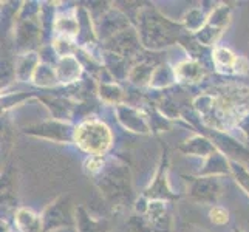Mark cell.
Returning <instances> with one entry per match:
<instances>
[{
  "label": "cell",
  "instance_id": "4fadbf2b",
  "mask_svg": "<svg viewBox=\"0 0 249 232\" xmlns=\"http://www.w3.org/2000/svg\"><path fill=\"white\" fill-rule=\"evenodd\" d=\"M56 81H59L57 73L50 65L45 64H40L33 76V82L36 85H40V87H51V85L56 84Z\"/></svg>",
  "mask_w": 249,
  "mask_h": 232
},
{
  "label": "cell",
  "instance_id": "7a4b0ae2",
  "mask_svg": "<svg viewBox=\"0 0 249 232\" xmlns=\"http://www.w3.org/2000/svg\"><path fill=\"white\" fill-rule=\"evenodd\" d=\"M74 140L82 150L91 153L93 157L94 155L101 157L110 147L111 135L106 124L98 121H87L76 128Z\"/></svg>",
  "mask_w": 249,
  "mask_h": 232
},
{
  "label": "cell",
  "instance_id": "4316f807",
  "mask_svg": "<svg viewBox=\"0 0 249 232\" xmlns=\"http://www.w3.org/2000/svg\"><path fill=\"white\" fill-rule=\"evenodd\" d=\"M237 232H238V231H237Z\"/></svg>",
  "mask_w": 249,
  "mask_h": 232
},
{
  "label": "cell",
  "instance_id": "7402d4cb",
  "mask_svg": "<svg viewBox=\"0 0 249 232\" xmlns=\"http://www.w3.org/2000/svg\"><path fill=\"white\" fill-rule=\"evenodd\" d=\"M79 218H81V225H79L81 229H79V232H107L104 229V226L99 225V223H96V221L90 220L87 215H82Z\"/></svg>",
  "mask_w": 249,
  "mask_h": 232
},
{
  "label": "cell",
  "instance_id": "ac0fdd59",
  "mask_svg": "<svg viewBox=\"0 0 249 232\" xmlns=\"http://www.w3.org/2000/svg\"><path fill=\"white\" fill-rule=\"evenodd\" d=\"M101 98L110 104H118L123 99V90L116 84H102L99 89Z\"/></svg>",
  "mask_w": 249,
  "mask_h": 232
},
{
  "label": "cell",
  "instance_id": "52a82bcc",
  "mask_svg": "<svg viewBox=\"0 0 249 232\" xmlns=\"http://www.w3.org/2000/svg\"><path fill=\"white\" fill-rule=\"evenodd\" d=\"M56 73H57V79L64 84H70V82L78 81V77L81 74V65L78 62V59L73 56L62 57L57 64Z\"/></svg>",
  "mask_w": 249,
  "mask_h": 232
},
{
  "label": "cell",
  "instance_id": "8fae6325",
  "mask_svg": "<svg viewBox=\"0 0 249 232\" xmlns=\"http://www.w3.org/2000/svg\"><path fill=\"white\" fill-rule=\"evenodd\" d=\"M33 130H39L36 132L37 135L40 136H45V138H50V140H54V141H68V132H70V128L65 124H59V123H47V124H42V125H37L36 128H33Z\"/></svg>",
  "mask_w": 249,
  "mask_h": 232
},
{
  "label": "cell",
  "instance_id": "2e32d148",
  "mask_svg": "<svg viewBox=\"0 0 249 232\" xmlns=\"http://www.w3.org/2000/svg\"><path fill=\"white\" fill-rule=\"evenodd\" d=\"M56 30L65 34V37H73L79 33V20H76L73 16L59 17L56 20Z\"/></svg>",
  "mask_w": 249,
  "mask_h": 232
},
{
  "label": "cell",
  "instance_id": "30bf717a",
  "mask_svg": "<svg viewBox=\"0 0 249 232\" xmlns=\"http://www.w3.org/2000/svg\"><path fill=\"white\" fill-rule=\"evenodd\" d=\"M16 225L22 232H40L42 221L40 217L28 209H20L16 214Z\"/></svg>",
  "mask_w": 249,
  "mask_h": 232
},
{
  "label": "cell",
  "instance_id": "3957f363",
  "mask_svg": "<svg viewBox=\"0 0 249 232\" xmlns=\"http://www.w3.org/2000/svg\"><path fill=\"white\" fill-rule=\"evenodd\" d=\"M229 22V8L225 5L217 6L211 17L206 20L204 27L196 33L198 40L204 45H212L218 39V36L223 33L225 27Z\"/></svg>",
  "mask_w": 249,
  "mask_h": 232
},
{
  "label": "cell",
  "instance_id": "5b68a950",
  "mask_svg": "<svg viewBox=\"0 0 249 232\" xmlns=\"http://www.w3.org/2000/svg\"><path fill=\"white\" fill-rule=\"evenodd\" d=\"M116 113H118L119 121H121L127 128H130V130L140 132V133L149 132V125H147V123H145L144 116L140 113L138 110H135L132 107L119 106L116 108Z\"/></svg>",
  "mask_w": 249,
  "mask_h": 232
},
{
  "label": "cell",
  "instance_id": "484cf974",
  "mask_svg": "<svg viewBox=\"0 0 249 232\" xmlns=\"http://www.w3.org/2000/svg\"><path fill=\"white\" fill-rule=\"evenodd\" d=\"M240 127H242L243 133L246 135V138L249 141V113H246V116H243L242 119H240Z\"/></svg>",
  "mask_w": 249,
  "mask_h": 232
},
{
  "label": "cell",
  "instance_id": "277c9868",
  "mask_svg": "<svg viewBox=\"0 0 249 232\" xmlns=\"http://www.w3.org/2000/svg\"><path fill=\"white\" fill-rule=\"evenodd\" d=\"M220 186L215 178H198L191 187V195L198 201H215Z\"/></svg>",
  "mask_w": 249,
  "mask_h": 232
},
{
  "label": "cell",
  "instance_id": "44dd1931",
  "mask_svg": "<svg viewBox=\"0 0 249 232\" xmlns=\"http://www.w3.org/2000/svg\"><path fill=\"white\" fill-rule=\"evenodd\" d=\"M231 170H232L234 177L237 178V183L249 194V172L242 164H238V162H232L231 164Z\"/></svg>",
  "mask_w": 249,
  "mask_h": 232
},
{
  "label": "cell",
  "instance_id": "603a6c76",
  "mask_svg": "<svg viewBox=\"0 0 249 232\" xmlns=\"http://www.w3.org/2000/svg\"><path fill=\"white\" fill-rule=\"evenodd\" d=\"M209 217H211L212 223H215V225H225V223H228V220H229V214L225 208L215 206V208L211 209Z\"/></svg>",
  "mask_w": 249,
  "mask_h": 232
},
{
  "label": "cell",
  "instance_id": "9a60e30c",
  "mask_svg": "<svg viewBox=\"0 0 249 232\" xmlns=\"http://www.w3.org/2000/svg\"><path fill=\"white\" fill-rule=\"evenodd\" d=\"M174 79H177L175 71H172L167 65H160L155 68V71L152 74L150 85H153V87H166V85L172 84Z\"/></svg>",
  "mask_w": 249,
  "mask_h": 232
},
{
  "label": "cell",
  "instance_id": "e0dca14e",
  "mask_svg": "<svg viewBox=\"0 0 249 232\" xmlns=\"http://www.w3.org/2000/svg\"><path fill=\"white\" fill-rule=\"evenodd\" d=\"M59 225H65V215L62 209L59 208L57 204H53L50 206V208L45 211V215H44V228L48 229V228H56Z\"/></svg>",
  "mask_w": 249,
  "mask_h": 232
},
{
  "label": "cell",
  "instance_id": "ffe728a7",
  "mask_svg": "<svg viewBox=\"0 0 249 232\" xmlns=\"http://www.w3.org/2000/svg\"><path fill=\"white\" fill-rule=\"evenodd\" d=\"M204 23H206V19L200 10H191L184 17V25L189 31L198 33L204 27Z\"/></svg>",
  "mask_w": 249,
  "mask_h": 232
},
{
  "label": "cell",
  "instance_id": "6da1fadb",
  "mask_svg": "<svg viewBox=\"0 0 249 232\" xmlns=\"http://www.w3.org/2000/svg\"><path fill=\"white\" fill-rule=\"evenodd\" d=\"M179 27L177 23H172L152 11L145 10L140 17V34L144 45L149 48L158 50L166 45H170L178 37Z\"/></svg>",
  "mask_w": 249,
  "mask_h": 232
},
{
  "label": "cell",
  "instance_id": "d4e9b609",
  "mask_svg": "<svg viewBox=\"0 0 249 232\" xmlns=\"http://www.w3.org/2000/svg\"><path fill=\"white\" fill-rule=\"evenodd\" d=\"M87 167L90 170V174H96V172L101 170L102 167V158L98 157V155H94V157H91L87 162Z\"/></svg>",
  "mask_w": 249,
  "mask_h": 232
},
{
  "label": "cell",
  "instance_id": "8992f818",
  "mask_svg": "<svg viewBox=\"0 0 249 232\" xmlns=\"http://www.w3.org/2000/svg\"><path fill=\"white\" fill-rule=\"evenodd\" d=\"M175 77L179 82H186V84H195L203 79L204 70L203 67L195 62V61H184L175 68Z\"/></svg>",
  "mask_w": 249,
  "mask_h": 232
},
{
  "label": "cell",
  "instance_id": "7c38bea8",
  "mask_svg": "<svg viewBox=\"0 0 249 232\" xmlns=\"http://www.w3.org/2000/svg\"><path fill=\"white\" fill-rule=\"evenodd\" d=\"M213 61L218 67V70H228V71H238V57L231 53L226 48H218L213 53Z\"/></svg>",
  "mask_w": 249,
  "mask_h": 232
},
{
  "label": "cell",
  "instance_id": "ba28073f",
  "mask_svg": "<svg viewBox=\"0 0 249 232\" xmlns=\"http://www.w3.org/2000/svg\"><path fill=\"white\" fill-rule=\"evenodd\" d=\"M179 150L187 155H198V157H211V155L215 152L212 143L201 138V136H194V138L187 140L181 147H179Z\"/></svg>",
  "mask_w": 249,
  "mask_h": 232
},
{
  "label": "cell",
  "instance_id": "cb8c5ba5",
  "mask_svg": "<svg viewBox=\"0 0 249 232\" xmlns=\"http://www.w3.org/2000/svg\"><path fill=\"white\" fill-rule=\"evenodd\" d=\"M54 50H56L57 54L65 57V56H70L68 53L71 51V45H70V42H68L67 37H61V39L54 40Z\"/></svg>",
  "mask_w": 249,
  "mask_h": 232
},
{
  "label": "cell",
  "instance_id": "9c48e42d",
  "mask_svg": "<svg viewBox=\"0 0 249 232\" xmlns=\"http://www.w3.org/2000/svg\"><path fill=\"white\" fill-rule=\"evenodd\" d=\"M40 65L39 62V56L36 53H27L22 57H19L16 65V76L19 77L20 81H27L30 77L34 76L36 68Z\"/></svg>",
  "mask_w": 249,
  "mask_h": 232
},
{
  "label": "cell",
  "instance_id": "5bb4252c",
  "mask_svg": "<svg viewBox=\"0 0 249 232\" xmlns=\"http://www.w3.org/2000/svg\"><path fill=\"white\" fill-rule=\"evenodd\" d=\"M204 167H206V169H204L203 174H209V175L225 174V172H228V170H229L228 161L225 160V157H223L221 153H217V152H213V153L211 155Z\"/></svg>",
  "mask_w": 249,
  "mask_h": 232
},
{
  "label": "cell",
  "instance_id": "d6986e66",
  "mask_svg": "<svg viewBox=\"0 0 249 232\" xmlns=\"http://www.w3.org/2000/svg\"><path fill=\"white\" fill-rule=\"evenodd\" d=\"M153 68L147 64H140L136 65L133 70L130 71V74H128V77H130V81L135 82V84H145L147 81L152 79V74H153Z\"/></svg>",
  "mask_w": 249,
  "mask_h": 232
}]
</instances>
